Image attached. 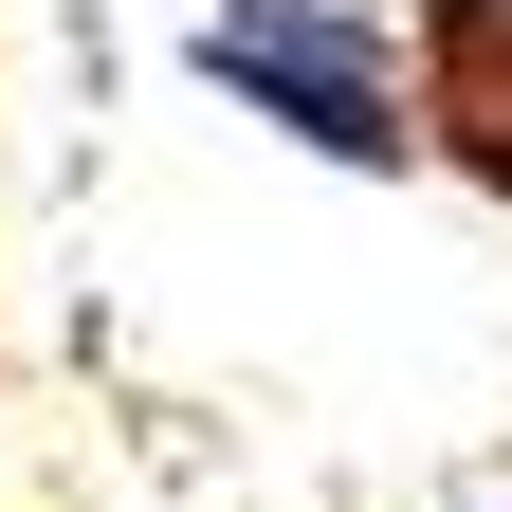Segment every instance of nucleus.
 Returning a JSON list of instances; mask_svg holds the SVG:
<instances>
[{"mask_svg": "<svg viewBox=\"0 0 512 512\" xmlns=\"http://www.w3.org/2000/svg\"><path fill=\"white\" fill-rule=\"evenodd\" d=\"M202 74L238 110H275L293 147H330V165H403V55H384L366 0H220Z\"/></svg>", "mask_w": 512, "mask_h": 512, "instance_id": "1", "label": "nucleus"}, {"mask_svg": "<svg viewBox=\"0 0 512 512\" xmlns=\"http://www.w3.org/2000/svg\"><path fill=\"white\" fill-rule=\"evenodd\" d=\"M366 19H384V0H366Z\"/></svg>", "mask_w": 512, "mask_h": 512, "instance_id": "3", "label": "nucleus"}, {"mask_svg": "<svg viewBox=\"0 0 512 512\" xmlns=\"http://www.w3.org/2000/svg\"><path fill=\"white\" fill-rule=\"evenodd\" d=\"M403 147L476 165L512 202V0H421V74H403Z\"/></svg>", "mask_w": 512, "mask_h": 512, "instance_id": "2", "label": "nucleus"}]
</instances>
